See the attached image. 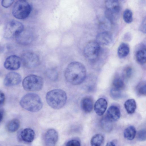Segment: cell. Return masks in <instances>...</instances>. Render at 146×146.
I'll return each instance as SVG.
<instances>
[{"instance_id":"cell-14","label":"cell","mask_w":146,"mask_h":146,"mask_svg":"<svg viewBox=\"0 0 146 146\" xmlns=\"http://www.w3.org/2000/svg\"><path fill=\"white\" fill-rule=\"evenodd\" d=\"M120 112L117 106H112L108 109L106 117L112 122L118 120L120 117Z\"/></svg>"},{"instance_id":"cell-25","label":"cell","mask_w":146,"mask_h":146,"mask_svg":"<svg viewBox=\"0 0 146 146\" xmlns=\"http://www.w3.org/2000/svg\"><path fill=\"white\" fill-rule=\"evenodd\" d=\"M112 122L105 117L101 120V125L104 130L106 132H109L111 131L113 128Z\"/></svg>"},{"instance_id":"cell-40","label":"cell","mask_w":146,"mask_h":146,"mask_svg":"<svg viewBox=\"0 0 146 146\" xmlns=\"http://www.w3.org/2000/svg\"></svg>"},{"instance_id":"cell-1","label":"cell","mask_w":146,"mask_h":146,"mask_svg":"<svg viewBox=\"0 0 146 146\" xmlns=\"http://www.w3.org/2000/svg\"><path fill=\"white\" fill-rule=\"evenodd\" d=\"M86 75V69L84 66L81 63L76 61L68 65L64 73L67 81L73 85H78L82 83Z\"/></svg>"},{"instance_id":"cell-16","label":"cell","mask_w":146,"mask_h":146,"mask_svg":"<svg viewBox=\"0 0 146 146\" xmlns=\"http://www.w3.org/2000/svg\"><path fill=\"white\" fill-rule=\"evenodd\" d=\"M21 139L24 141L31 143L34 139L35 133L34 130L30 128H26L23 130L20 133Z\"/></svg>"},{"instance_id":"cell-27","label":"cell","mask_w":146,"mask_h":146,"mask_svg":"<svg viewBox=\"0 0 146 146\" xmlns=\"http://www.w3.org/2000/svg\"><path fill=\"white\" fill-rule=\"evenodd\" d=\"M137 140L140 141H144L146 139V131L143 129L138 131L136 133V136Z\"/></svg>"},{"instance_id":"cell-19","label":"cell","mask_w":146,"mask_h":146,"mask_svg":"<svg viewBox=\"0 0 146 146\" xmlns=\"http://www.w3.org/2000/svg\"><path fill=\"white\" fill-rule=\"evenodd\" d=\"M129 51V45L126 43L122 42L120 44L118 48V56L121 58H124L128 54Z\"/></svg>"},{"instance_id":"cell-15","label":"cell","mask_w":146,"mask_h":146,"mask_svg":"<svg viewBox=\"0 0 146 146\" xmlns=\"http://www.w3.org/2000/svg\"><path fill=\"white\" fill-rule=\"evenodd\" d=\"M105 5L108 11L111 14L118 13L120 9V4L118 1L115 0H107Z\"/></svg>"},{"instance_id":"cell-31","label":"cell","mask_w":146,"mask_h":146,"mask_svg":"<svg viewBox=\"0 0 146 146\" xmlns=\"http://www.w3.org/2000/svg\"><path fill=\"white\" fill-rule=\"evenodd\" d=\"M66 146H81V144L78 140L76 139H72L67 142Z\"/></svg>"},{"instance_id":"cell-11","label":"cell","mask_w":146,"mask_h":146,"mask_svg":"<svg viewBox=\"0 0 146 146\" xmlns=\"http://www.w3.org/2000/svg\"><path fill=\"white\" fill-rule=\"evenodd\" d=\"M21 80V77L19 74L15 72H10L5 78L4 83L6 86H12L19 84Z\"/></svg>"},{"instance_id":"cell-23","label":"cell","mask_w":146,"mask_h":146,"mask_svg":"<svg viewBox=\"0 0 146 146\" xmlns=\"http://www.w3.org/2000/svg\"><path fill=\"white\" fill-rule=\"evenodd\" d=\"M112 88L121 91L125 87V84L123 80L119 77H116L113 80Z\"/></svg>"},{"instance_id":"cell-6","label":"cell","mask_w":146,"mask_h":146,"mask_svg":"<svg viewBox=\"0 0 146 146\" xmlns=\"http://www.w3.org/2000/svg\"><path fill=\"white\" fill-rule=\"evenodd\" d=\"M24 27L20 22L13 20L8 22L5 26L3 32L4 36L10 38L19 35L23 31Z\"/></svg>"},{"instance_id":"cell-29","label":"cell","mask_w":146,"mask_h":146,"mask_svg":"<svg viewBox=\"0 0 146 146\" xmlns=\"http://www.w3.org/2000/svg\"><path fill=\"white\" fill-rule=\"evenodd\" d=\"M110 95L111 97L113 99H119L121 96V91L111 88L110 91Z\"/></svg>"},{"instance_id":"cell-39","label":"cell","mask_w":146,"mask_h":146,"mask_svg":"<svg viewBox=\"0 0 146 146\" xmlns=\"http://www.w3.org/2000/svg\"><path fill=\"white\" fill-rule=\"evenodd\" d=\"M15 146H23L21 145H17Z\"/></svg>"},{"instance_id":"cell-2","label":"cell","mask_w":146,"mask_h":146,"mask_svg":"<svg viewBox=\"0 0 146 146\" xmlns=\"http://www.w3.org/2000/svg\"><path fill=\"white\" fill-rule=\"evenodd\" d=\"M67 99L66 92L60 89L51 90L46 94V100L48 104L52 108L58 109L65 104Z\"/></svg>"},{"instance_id":"cell-26","label":"cell","mask_w":146,"mask_h":146,"mask_svg":"<svg viewBox=\"0 0 146 146\" xmlns=\"http://www.w3.org/2000/svg\"><path fill=\"white\" fill-rule=\"evenodd\" d=\"M123 19L127 23H131L133 21V13L132 11L129 9H125L123 14Z\"/></svg>"},{"instance_id":"cell-12","label":"cell","mask_w":146,"mask_h":146,"mask_svg":"<svg viewBox=\"0 0 146 146\" xmlns=\"http://www.w3.org/2000/svg\"><path fill=\"white\" fill-rule=\"evenodd\" d=\"M113 39L111 34L105 31L98 34L96 36V42L100 45H108L110 43Z\"/></svg>"},{"instance_id":"cell-13","label":"cell","mask_w":146,"mask_h":146,"mask_svg":"<svg viewBox=\"0 0 146 146\" xmlns=\"http://www.w3.org/2000/svg\"><path fill=\"white\" fill-rule=\"evenodd\" d=\"M108 106V103L104 98H101L95 102L94 109L96 113L99 116L102 115L106 111Z\"/></svg>"},{"instance_id":"cell-18","label":"cell","mask_w":146,"mask_h":146,"mask_svg":"<svg viewBox=\"0 0 146 146\" xmlns=\"http://www.w3.org/2000/svg\"><path fill=\"white\" fill-rule=\"evenodd\" d=\"M81 107L85 112L90 113L93 108V102L92 99L89 97L83 98L81 102Z\"/></svg>"},{"instance_id":"cell-37","label":"cell","mask_w":146,"mask_h":146,"mask_svg":"<svg viewBox=\"0 0 146 146\" xmlns=\"http://www.w3.org/2000/svg\"><path fill=\"white\" fill-rule=\"evenodd\" d=\"M106 146H116L114 143L112 142H108L106 144Z\"/></svg>"},{"instance_id":"cell-34","label":"cell","mask_w":146,"mask_h":146,"mask_svg":"<svg viewBox=\"0 0 146 146\" xmlns=\"http://www.w3.org/2000/svg\"><path fill=\"white\" fill-rule=\"evenodd\" d=\"M48 77L52 80H56L58 76V74L56 71H49L48 72Z\"/></svg>"},{"instance_id":"cell-20","label":"cell","mask_w":146,"mask_h":146,"mask_svg":"<svg viewBox=\"0 0 146 146\" xmlns=\"http://www.w3.org/2000/svg\"><path fill=\"white\" fill-rule=\"evenodd\" d=\"M136 133V131L134 127L130 126L125 129L123 135L126 139L129 140H132L134 138Z\"/></svg>"},{"instance_id":"cell-38","label":"cell","mask_w":146,"mask_h":146,"mask_svg":"<svg viewBox=\"0 0 146 146\" xmlns=\"http://www.w3.org/2000/svg\"><path fill=\"white\" fill-rule=\"evenodd\" d=\"M3 117V114L2 112L0 110V122L2 121Z\"/></svg>"},{"instance_id":"cell-28","label":"cell","mask_w":146,"mask_h":146,"mask_svg":"<svg viewBox=\"0 0 146 146\" xmlns=\"http://www.w3.org/2000/svg\"><path fill=\"white\" fill-rule=\"evenodd\" d=\"M137 94L141 96H145L146 94V85L145 83L140 84L137 87Z\"/></svg>"},{"instance_id":"cell-33","label":"cell","mask_w":146,"mask_h":146,"mask_svg":"<svg viewBox=\"0 0 146 146\" xmlns=\"http://www.w3.org/2000/svg\"><path fill=\"white\" fill-rule=\"evenodd\" d=\"M139 29L142 32L146 33V18L145 17L142 20Z\"/></svg>"},{"instance_id":"cell-36","label":"cell","mask_w":146,"mask_h":146,"mask_svg":"<svg viewBox=\"0 0 146 146\" xmlns=\"http://www.w3.org/2000/svg\"><path fill=\"white\" fill-rule=\"evenodd\" d=\"M131 38V34L129 33H126L124 37V39L127 41H130Z\"/></svg>"},{"instance_id":"cell-32","label":"cell","mask_w":146,"mask_h":146,"mask_svg":"<svg viewBox=\"0 0 146 146\" xmlns=\"http://www.w3.org/2000/svg\"><path fill=\"white\" fill-rule=\"evenodd\" d=\"M14 1L13 0H3L2 1L1 4L3 7L7 8L12 5Z\"/></svg>"},{"instance_id":"cell-10","label":"cell","mask_w":146,"mask_h":146,"mask_svg":"<svg viewBox=\"0 0 146 146\" xmlns=\"http://www.w3.org/2000/svg\"><path fill=\"white\" fill-rule=\"evenodd\" d=\"M58 139L57 132L53 129H48L44 135V142L46 146H55Z\"/></svg>"},{"instance_id":"cell-4","label":"cell","mask_w":146,"mask_h":146,"mask_svg":"<svg viewBox=\"0 0 146 146\" xmlns=\"http://www.w3.org/2000/svg\"><path fill=\"white\" fill-rule=\"evenodd\" d=\"M31 10L30 4L25 0H18L14 4L12 10L13 15L17 19H23L27 18Z\"/></svg>"},{"instance_id":"cell-22","label":"cell","mask_w":146,"mask_h":146,"mask_svg":"<svg viewBox=\"0 0 146 146\" xmlns=\"http://www.w3.org/2000/svg\"><path fill=\"white\" fill-rule=\"evenodd\" d=\"M20 122L17 119H15L10 121L7 125V130L10 132H14L17 131L20 126Z\"/></svg>"},{"instance_id":"cell-21","label":"cell","mask_w":146,"mask_h":146,"mask_svg":"<svg viewBox=\"0 0 146 146\" xmlns=\"http://www.w3.org/2000/svg\"><path fill=\"white\" fill-rule=\"evenodd\" d=\"M124 107L127 112L129 114L133 113L136 107V103L133 99H129L125 101Z\"/></svg>"},{"instance_id":"cell-9","label":"cell","mask_w":146,"mask_h":146,"mask_svg":"<svg viewBox=\"0 0 146 146\" xmlns=\"http://www.w3.org/2000/svg\"><path fill=\"white\" fill-rule=\"evenodd\" d=\"M21 62V60L19 57L15 55H11L6 59L4 65L7 70H15L20 68Z\"/></svg>"},{"instance_id":"cell-8","label":"cell","mask_w":146,"mask_h":146,"mask_svg":"<svg viewBox=\"0 0 146 146\" xmlns=\"http://www.w3.org/2000/svg\"><path fill=\"white\" fill-rule=\"evenodd\" d=\"M21 60L24 66L29 69L37 67L40 62L38 55L35 52L29 51L26 52L23 54Z\"/></svg>"},{"instance_id":"cell-17","label":"cell","mask_w":146,"mask_h":146,"mask_svg":"<svg viewBox=\"0 0 146 146\" xmlns=\"http://www.w3.org/2000/svg\"><path fill=\"white\" fill-rule=\"evenodd\" d=\"M135 53V57L137 62L141 64H143L146 62V54L145 45L141 44Z\"/></svg>"},{"instance_id":"cell-30","label":"cell","mask_w":146,"mask_h":146,"mask_svg":"<svg viewBox=\"0 0 146 146\" xmlns=\"http://www.w3.org/2000/svg\"><path fill=\"white\" fill-rule=\"evenodd\" d=\"M132 73V69L129 67H126L123 71V76L125 78H128L131 76Z\"/></svg>"},{"instance_id":"cell-35","label":"cell","mask_w":146,"mask_h":146,"mask_svg":"<svg viewBox=\"0 0 146 146\" xmlns=\"http://www.w3.org/2000/svg\"><path fill=\"white\" fill-rule=\"evenodd\" d=\"M5 100V96L3 92H0V105L4 103Z\"/></svg>"},{"instance_id":"cell-5","label":"cell","mask_w":146,"mask_h":146,"mask_svg":"<svg viewBox=\"0 0 146 146\" xmlns=\"http://www.w3.org/2000/svg\"><path fill=\"white\" fill-rule=\"evenodd\" d=\"M22 85L23 88L27 91H38L42 88L43 81L42 78L39 76L30 75L23 79Z\"/></svg>"},{"instance_id":"cell-7","label":"cell","mask_w":146,"mask_h":146,"mask_svg":"<svg viewBox=\"0 0 146 146\" xmlns=\"http://www.w3.org/2000/svg\"><path fill=\"white\" fill-rule=\"evenodd\" d=\"M100 51V45L96 41H91L88 43L85 46L84 53L87 60L92 61L98 58Z\"/></svg>"},{"instance_id":"cell-24","label":"cell","mask_w":146,"mask_h":146,"mask_svg":"<svg viewBox=\"0 0 146 146\" xmlns=\"http://www.w3.org/2000/svg\"><path fill=\"white\" fill-rule=\"evenodd\" d=\"M104 138L103 136L100 133L94 135L90 140L91 146H101L104 141Z\"/></svg>"},{"instance_id":"cell-3","label":"cell","mask_w":146,"mask_h":146,"mask_svg":"<svg viewBox=\"0 0 146 146\" xmlns=\"http://www.w3.org/2000/svg\"><path fill=\"white\" fill-rule=\"evenodd\" d=\"M20 104L24 109L33 112L39 111L42 107L40 97L34 93H28L24 95L21 99Z\"/></svg>"}]
</instances>
